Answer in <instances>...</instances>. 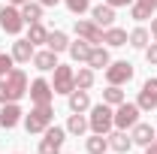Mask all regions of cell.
<instances>
[{"mask_svg":"<svg viewBox=\"0 0 157 154\" xmlns=\"http://www.w3.org/2000/svg\"><path fill=\"white\" fill-rule=\"evenodd\" d=\"M145 154H157V142H151V145L145 148Z\"/></svg>","mask_w":157,"mask_h":154,"instance_id":"obj_39","label":"cell"},{"mask_svg":"<svg viewBox=\"0 0 157 154\" xmlns=\"http://www.w3.org/2000/svg\"><path fill=\"white\" fill-rule=\"evenodd\" d=\"M91 21L100 24L103 30H106V27H112V24H115V6H109V3L94 6V9H91Z\"/></svg>","mask_w":157,"mask_h":154,"instance_id":"obj_15","label":"cell"},{"mask_svg":"<svg viewBox=\"0 0 157 154\" xmlns=\"http://www.w3.org/2000/svg\"><path fill=\"white\" fill-rule=\"evenodd\" d=\"M63 3H67V9H70L73 15H82V12L91 9V0H63Z\"/></svg>","mask_w":157,"mask_h":154,"instance_id":"obj_31","label":"cell"},{"mask_svg":"<svg viewBox=\"0 0 157 154\" xmlns=\"http://www.w3.org/2000/svg\"><path fill=\"white\" fill-rule=\"evenodd\" d=\"M133 64L130 60H115V64H109L106 67V82L109 85H127L130 79H133Z\"/></svg>","mask_w":157,"mask_h":154,"instance_id":"obj_8","label":"cell"},{"mask_svg":"<svg viewBox=\"0 0 157 154\" xmlns=\"http://www.w3.org/2000/svg\"><path fill=\"white\" fill-rule=\"evenodd\" d=\"M21 115H24V112H21L18 103H3V106H0V127H3V130H12L21 121Z\"/></svg>","mask_w":157,"mask_h":154,"instance_id":"obj_14","label":"cell"},{"mask_svg":"<svg viewBox=\"0 0 157 154\" xmlns=\"http://www.w3.org/2000/svg\"><path fill=\"white\" fill-rule=\"evenodd\" d=\"M106 3H109V6H115V9H118V6H130V3H136V0H106Z\"/></svg>","mask_w":157,"mask_h":154,"instance_id":"obj_35","label":"cell"},{"mask_svg":"<svg viewBox=\"0 0 157 154\" xmlns=\"http://www.w3.org/2000/svg\"><path fill=\"white\" fill-rule=\"evenodd\" d=\"M9 55H12V60H15V64H30V60H33V55H36V45H33L30 39H15Z\"/></svg>","mask_w":157,"mask_h":154,"instance_id":"obj_12","label":"cell"},{"mask_svg":"<svg viewBox=\"0 0 157 154\" xmlns=\"http://www.w3.org/2000/svg\"><path fill=\"white\" fill-rule=\"evenodd\" d=\"M85 148H88V154H106V151H109V136L94 133L88 142H85Z\"/></svg>","mask_w":157,"mask_h":154,"instance_id":"obj_25","label":"cell"},{"mask_svg":"<svg viewBox=\"0 0 157 154\" xmlns=\"http://www.w3.org/2000/svg\"><path fill=\"white\" fill-rule=\"evenodd\" d=\"M91 48H94V45H91L88 39L78 37L76 42H70V48H67V52H70V58L76 60V64H88V58H91Z\"/></svg>","mask_w":157,"mask_h":154,"instance_id":"obj_16","label":"cell"},{"mask_svg":"<svg viewBox=\"0 0 157 154\" xmlns=\"http://www.w3.org/2000/svg\"><path fill=\"white\" fill-rule=\"evenodd\" d=\"M52 91H55V94H70V91H76V70L67 67V64H58V67H55V79H52Z\"/></svg>","mask_w":157,"mask_h":154,"instance_id":"obj_5","label":"cell"},{"mask_svg":"<svg viewBox=\"0 0 157 154\" xmlns=\"http://www.w3.org/2000/svg\"><path fill=\"white\" fill-rule=\"evenodd\" d=\"M52 124H55V109H52V103H48V106H33L30 115H24V130H27V133H45Z\"/></svg>","mask_w":157,"mask_h":154,"instance_id":"obj_1","label":"cell"},{"mask_svg":"<svg viewBox=\"0 0 157 154\" xmlns=\"http://www.w3.org/2000/svg\"><path fill=\"white\" fill-rule=\"evenodd\" d=\"M27 94H30V103H33V106H48L52 97H55V91H52V82H45V79H33L30 88H27Z\"/></svg>","mask_w":157,"mask_h":154,"instance_id":"obj_9","label":"cell"},{"mask_svg":"<svg viewBox=\"0 0 157 154\" xmlns=\"http://www.w3.org/2000/svg\"><path fill=\"white\" fill-rule=\"evenodd\" d=\"M3 82H6V88H9V100H12V103H18L21 97L27 94V88H30L27 73H24V70H18V67H12V73L3 79Z\"/></svg>","mask_w":157,"mask_h":154,"instance_id":"obj_7","label":"cell"},{"mask_svg":"<svg viewBox=\"0 0 157 154\" xmlns=\"http://www.w3.org/2000/svg\"><path fill=\"white\" fill-rule=\"evenodd\" d=\"M88 127L94 130V133H109L112 127H115V109L109 106V103H100L91 109V115H88Z\"/></svg>","mask_w":157,"mask_h":154,"instance_id":"obj_2","label":"cell"},{"mask_svg":"<svg viewBox=\"0 0 157 154\" xmlns=\"http://www.w3.org/2000/svg\"><path fill=\"white\" fill-rule=\"evenodd\" d=\"M12 67H15V60H12V55L0 52V79H6V76H9V73H12Z\"/></svg>","mask_w":157,"mask_h":154,"instance_id":"obj_32","label":"cell"},{"mask_svg":"<svg viewBox=\"0 0 157 154\" xmlns=\"http://www.w3.org/2000/svg\"><path fill=\"white\" fill-rule=\"evenodd\" d=\"M139 115H142V109H139L136 103H121L115 106V127L118 130H130V127H136L139 124Z\"/></svg>","mask_w":157,"mask_h":154,"instance_id":"obj_6","label":"cell"},{"mask_svg":"<svg viewBox=\"0 0 157 154\" xmlns=\"http://www.w3.org/2000/svg\"><path fill=\"white\" fill-rule=\"evenodd\" d=\"M109 64H112L109 48H106V45H94V48H91V58H88V67H91V70H106Z\"/></svg>","mask_w":157,"mask_h":154,"instance_id":"obj_20","label":"cell"},{"mask_svg":"<svg viewBox=\"0 0 157 154\" xmlns=\"http://www.w3.org/2000/svg\"><path fill=\"white\" fill-rule=\"evenodd\" d=\"M12 6H24V3H30V0H9Z\"/></svg>","mask_w":157,"mask_h":154,"instance_id":"obj_40","label":"cell"},{"mask_svg":"<svg viewBox=\"0 0 157 154\" xmlns=\"http://www.w3.org/2000/svg\"><path fill=\"white\" fill-rule=\"evenodd\" d=\"M154 142H157V139H154Z\"/></svg>","mask_w":157,"mask_h":154,"instance_id":"obj_41","label":"cell"},{"mask_svg":"<svg viewBox=\"0 0 157 154\" xmlns=\"http://www.w3.org/2000/svg\"><path fill=\"white\" fill-rule=\"evenodd\" d=\"M76 37L88 39L91 45H103V27L88 18H76Z\"/></svg>","mask_w":157,"mask_h":154,"instance_id":"obj_10","label":"cell"},{"mask_svg":"<svg viewBox=\"0 0 157 154\" xmlns=\"http://www.w3.org/2000/svg\"><path fill=\"white\" fill-rule=\"evenodd\" d=\"M45 45H48V48H52V52H67V48H70V37H67V33H63V30H52V33H48V42H45Z\"/></svg>","mask_w":157,"mask_h":154,"instance_id":"obj_24","label":"cell"},{"mask_svg":"<svg viewBox=\"0 0 157 154\" xmlns=\"http://www.w3.org/2000/svg\"><path fill=\"white\" fill-rule=\"evenodd\" d=\"M127 97H124V91H121V85H109L106 91H103V103H109V106H121Z\"/></svg>","mask_w":157,"mask_h":154,"instance_id":"obj_27","label":"cell"},{"mask_svg":"<svg viewBox=\"0 0 157 154\" xmlns=\"http://www.w3.org/2000/svg\"><path fill=\"white\" fill-rule=\"evenodd\" d=\"M103 42H106V45H112V48H121V45H127V42H130V33L112 24V27H106V30H103Z\"/></svg>","mask_w":157,"mask_h":154,"instance_id":"obj_18","label":"cell"},{"mask_svg":"<svg viewBox=\"0 0 157 154\" xmlns=\"http://www.w3.org/2000/svg\"><path fill=\"white\" fill-rule=\"evenodd\" d=\"M63 139H67V127H58V124H52L42 139H39V154H60V145H63Z\"/></svg>","mask_w":157,"mask_h":154,"instance_id":"obj_3","label":"cell"},{"mask_svg":"<svg viewBox=\"0 0 157 154\" xmlns=\"http://www.w3.org/2000/svg\"><path fill=\"white\" fill-rule=\"evenodd\" d=\"M145 60H148L151 67H157V42H151V45L145 48Z\"/></svg>","mask_w":157,"mask_h":154,"instance_id":"obj_33","label":"cell"},{"mask_svg":"<svg viewBox=\"0 0 157 154\" xmlns=\"http://www.w3.org/2000/svg\"><path fill=\"white\" fill-rule=\"evenodd\" d=\"M151 37H154V42H157V18H151Z\"/></svg>","mask_w":157,"mask_h":154,"instance_id":"obj_37","label":"cell"},{"mask_svg":"<svg viewBox=\"0 0 157 154\" xmlns=\"http://www.w3.org/2000/svg\"><path fill=\"white\" fill-rule=\"evenodd\" d=\"M76 88H82V91H91L94 88V70L91 67H82L76 73Z\"/></svg>","mask_w":157,"mask_h":154,"instance_id":"obj_28","label":"cell"},{"mask_svg":"<svg viewBox=\"0 0 157 154\" xmlns=\"http://www.w3.org/2000/svg\"><path fill=\"white\" fill-rule=\"evenodd\" d=\"M148 39H151V33H148L145 27L130 30V45H133V48H148Z\"/></svg>","mask_w":157,"mask_h":154,"instance_id":"obj_29","label":"cell"},{"mask_svg":"<svg viewBox=\"0 0 157 154\" xmlns=\"http://www.w3.org/2000/svg\"><path fill=\"white\" fill-rule=\"evenodd\" d=\"M136 3H142V6H145V9H151V12L157 9V0H136Z\"/></svg>","mask_w":157,"mask_h":154,"instance_id":"obj_36","label":"cell"},{"mask_svg":"<svg viewBox=\"0 0 157 154\" xmlns=\"http://www.w3.org/2000/svg\"><path fill=\"white\" fill-rule=\"evenodd\" d=\"M136 106L142 109V112H151V109H157V79H148V82L142 85Z\"/></svg>","mask_w":157,"mask_h":154,"instance_id":"obj_11","label":"cell"},{"mask_svg":"<svg viewBox=\"0 0 157 154\" xmlns=\"http://www.w3.org/2000/svg\"><path fill=\"white\" fill-rule=\"evenodd\" d=\"M42 6H58V3H63V0H39Z\"/></svg>","mask_w":157,"mask_h":154,"instance_id":"obj_38","label":"cell"},{"mask_svg":"<svg viewBox=\"0 0 157 154\" xmlns=\"http://www.w3.org/2000/svg\"><path fill=\"white\" fill-rule=\"evenodd\" d=\"M106 136H109V148L118 154H127L133 148V139L127 136V130H115V133H106Z\"/></svg>","mask_w":157,"mask_h":154,"instance_id":"obj_19","label":"cell"},{"mask_svg":"<svg viewBox=\"0 0 157 154\" xmlns=\"http://www.w3.org/2000/svg\"><path fill=\"white\" fill-rule=\"evenodd\" d=\"M33 67H36L39 73H48V70H55L58 67V52H52V48H42L33 55Z\"/></svg>","mask_w":157,"mask_h":154,"instance_id":"obj_17","label":"cell"},{"mask_svg":"<svg viewBox=\"0 0 157 154\" xmlns=\"http://www.w3.org/2000/svg\"><path fill=\"white\" fill-rule=\"evenodd\" d=\"M130 139H133V145H142V148H148V145L157 139V130L151 127V124H142V121H139L136 127H130Z\"/></svg>","mask_w":157,"mask_h":154,"instance_id":"obj_13","label":"cell"},{"mask_svg":"<svg viewBox=\"0 0 157 154\" xmlns=\"http://www.w3.org/2000/svg\"><path fill=\"white\" fill-rule=\"evenodd\" d=\"M130 18L133 21H148L151 18V9H145L142 3H130Z\"/></svg>","mask_w":157,"mask_h":154,"instance_id":"obj_30","label":"cell"},{"mask_svg":"<svg viewBox=\"0 0 157 154\" xmlns=\"http://www.w3.org/2000/svg\"><path fill=\"white\" fill-rule=\"evenodd\" d=\"M21 9V18H24V24H36V21H42V3L39 0H30V3H24V6H18Z\"/></svg>","mask_w":157,"mask_h":154,"instance_id":"obj_21","label":"cell"},{"mask_svg":"<svg viewBox=\"0 0 157 154\" xmlns=\"http://www.w3.org/2000/svg\"><path fill=\"white\" fill-rule=\"evenodd\" d=\"M0 27H3V33H9V37H18L21 30H24V18H21V9L18 6H3L0 9Z\"/></svg>","mask_w":157,"mask_h":154,"instance_id":"obj_4","label":"cell"},{"mask_svg":"<svg viewBox=\"0 0 157 154\" xmlns=\"http://www.w3.org/2000/svg\"><path fill=\"white\" fill-rule=\"evenodd\" d=\"M70 112H88L91 109V97H88V91H82V88H76V91H70Z\"/></svg>","mask_w":157,"mask_h":154,"instance_id":"obj_22","label":"cell"},{"mask_svg":"<svg viewBox=\"0 0 157 154\" xmlns=\"http://www.w3.org/2000/svg\"><path fill=\"white\" fill-rule=\"evenodd\" d=\"M3 103H12V100H9V88H6V82L0 79V106H3Z\"/></svg>","mask_w":157,"mask_h":154,"instance_id":"obj_34","label":"cell"},{"mask_svg":"<svg viewBox=\"0 0 157 154\" xmlns=\"http://www.w3.org/2000/svg\"><path fill=\"white\" fill-rule=\"evenodd\" d=\"M67 133H73V136H85V133H88V118L82 115V112H73V115L67 118Z\"/></svg>","mask_w":157,"mask_h":154,"instance_id":"obj_23","label":"cell"},{"mask_svg":"<svg viewBox=\"0 0 157 154\" xmlns=\"http://www.w3.org/2000/svg\"><path fill=\"white\" fill-rule=\"evenodd\" d=\"M27 27H30V30H27V39H30L33 45H45V42H48V33H52V30H45V27H42V21L27 24Z\"/></svg>","mask_w":157,"mask_h":154,"instance_id":"obj_26","label":"cell"}]
</instances>
